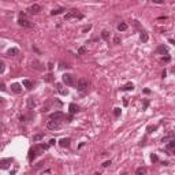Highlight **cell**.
Returning <instances> with one entry per match:
<instances>
[{
  "label": "cell",
  "instance_id": "4",
  "mask_svg": "<svg viewBox=\"0 0 175 175\" xmlns=\"http://www.w3.org/2000/svg\"><path fill=\"white\" fill-rule=\"evenodd\" d=\"M88 85H89V82H88L86 78H81V79L78 81V83H77V89H78V90H85L88 88Z\"/></svg>",
  "mask_w": 175,
  "mask_h": 175
},
{
  "label": "cell",
  "instance_id": "28",
  "mask_svg": "<svg viewBox=\"0 0 175 175\" xmlns=\"http://www.w3.org/2000/svg\"><path fill=\"white\" fill-rule=\"evenodd\" d=\"M4 68H5V64L3 63V62H0V74H1L3 71H4Z\"/></svg>",
  "mask_w": 175,
  "mask_h": 175
},
{
  "label": "cell",
  "instance_id": "31",
  "mask_svg": "<svg viewBox=\"0 0 175 175\" xmlns=\"http://www.w3.org/2000/svg\"><path fill=\"white\" fill-rule=\"evenodd\" d=\"M159 52H167V47H159Z\"/></svg>",
  "mask_w": 175,
  "mask_h": 175
},
{
  "label": "cell",
  "instance_id": "1",
  "mask_svg": "<svg viewBox=\"0 0 175 175\" xmlns=\"http://www.w3.org/2000/svg\"><path fill=\"white\" fill-rule=\"evenodd\" d=\"M73 18L82 19V15H81V14H78V11H75V10L70 11V12H67V14L64 15V19H66V21H70V19H73Z\"/></svg>",
  "mask_w": 175,
  "mask_h": 175
},
{
  "label": "cell",
  "instance_id": "9",
  "mask_svg": "<svg viewBox=\"0 0 175 175\" xmlns=\"http://www.w3.org/2000/svg\"><path fill=\"white\" fill-rule=\"evenodd\" d=\"M27 11L30 12V14H38L40 11H41V7L38 4H33V5H30L29 8H27Z\"/></svg>",
  "mask_w": 175,
  "mask_h": 175
},
{
  "label": "cell",
  "instance_id": "39",
  "mask_svg": "<svg viewBox=\"0 0 175 175\" xmlns=\"http://www.w3.org/2000/svg\"><path fill=\"white\" fill-rule=\"evenodd\" d=\"M52 67H53V66H52V63H48V68H49V70H52Z\"/></svg>",
  "mask_w": 175,
  "mask_h": 175
},
{
  "label": "cell",
  "instance_id": "15",
  "mask_svg": "<svg viewBox=\"0 0 175 175\" xmlns=\"http://www.w3.org/2000/svg\"><path fill=\"white\" fill-rule=\"evenodd\" d=\"M136 175H146V168L145 167H138L136 170Z\"/></svg>",
  "mask_w": 175,
  "mask_h": 175
},
{
  "label": "cell",
  "instance_id": "30",
  "mask_svg": "<svg viewBox=\"0 0 175 175\" xmlns=\"http://www.w3.org/2000/svg\"><path fill=\"white\" fill-rule=\"evenodd\" d=\"M114 43H115V44H120V37H119V36H115Z\"/></svg>",
  "mask_w": 175,
  "mask_h": 175
},
{
  "label": "cell",
  "instance_id": "32",
  "mask_svg": "<svg viewBox=\"0 0 175 175\" xmlns=\"http://www.w3.org/2000/svg\"><path fill=\"white\" fill-rule=\"evenodd\" d=\"M108 165H111V160H108V161H104V163H103V167H108Z\"/></svg>",
  "mask_w": 175,
  "mask_h": 175
},
{
  "label": "cell",
  "instance_id": "34",
  "mask_svg": "<svg viewBox=\"0 0 175 175\" xmlns=\"http://www.w3.org/2000/svg\"><path fill=\"white\" fill-rule=\"evenodd\" d=\"M90 27H92L90 25H88L86 27H83V29H82V32H88V30H90Z\"/></svg>",
  "mask_w": 175,
  "mask_h": 175
},
{
  "label": "cell",
  "instance_id": "35",
  "mask_svg": "<svg viewBox=\"0 0 175 175\" xmlns=\"http://www.w3.org/2000/svg\"><path fill=\"white\" fill-rule=\"evenodd\" d=\"M29 107H34V101L32 98H29Z\"/></svg>",
  "mask_w": 175,
  "mask_h": 175
},
{
  "label": "cell",
  "instance_id": "23",
  "mask_svg": "<svg viewBox=\"0 0 175 175\" xmlns=\"http://www.w3.org/2000/svg\"><path fill=\"white\" fill-rule=\"evenodd\" d=\"M43 137H44V134H37V136H33V142H36V141H40V140H43Z\"/></svg>",
  "mask_w": 175,
  "mask_h": 175
},
{
  "label": "cell",
  "instance_id": "11",
  "mask_svg": "<svg viewBox=\"0 0 175 175\" xmlns=\"http://www.w3.org/2000/svg\"><path fill=\"white\" fill-rule=\"evenodd\" d=\"M37 156V152H36V149L32 148V149H29V153H27V160L29 161H33V159Z\"/></svg>",
  "mask_w": 175,
  "mask_h": 175
},
{
  "label": "cell",
  "instance_id": "24",
  "mask_svg": "<svg viewBox=\"0 0 175 175\" xmlns=\"http://www.w3.org/2000/svg\"><path fill=\"white\" fill-rule=\"evenodd\" d=\"M156 129H157V126H148V127H146V131H148V133H153Z\"/></svg>",
  "mask_w": 175,
  "mask_h": 175
},
{
  "label": "cell",
  "instance_id": "20",
  "mask_svg": "<svg viewBox=\"0 0 175 175\" xmlns=\"http://www.w3.org/2000/svg\"><path fill=\"white\" fill-rule=\"evenodd\" d=\"M63 11H64V8H63V7H60V8H56V10L51 11V15H59V14H62Z\"/></svg>",
  "mask_w": 175,
  "mask_h": 175
},
{
  "label": "cell",
  "instance_id": "18",
  "mask_svg": "<svg viewBox=\"0 0 175 175\" xmlns=\"http://www.w3.org/2000/svg\"><path fill=\"white\" fill-rule=\"evenodd\" d=\"M140 38H141L142 43H146L148 40H149V37H148V33H146V32H141V34H140Z\"/></svg>",
  "mask_w": 175,
  "mask_h": 175
},
{
  "label": "cell",
  "instance_id": "29",
  "mask_svg": "<svg viewBox=\"0 0 175 175\" xmlns=\"http://www.w3.org/2000/svg\"><path fill=\"white\" fill-rule=\"evenodd\" d=\"M114 115L115 116H119L120 115V108H115L114 109Z\"/></svg>",
  "mask_w": 175,
  "mask_h": 175
},
{
  "label": "cell",
  "instance_id": "27",
  "mask_svg": "<svg viewBox=\"0 0 175 175\" xmlns=\"http://www.w3.org/2000/svg\"><path fill=\"white\" fill-rule=\"evenodd\" d=\"M85 52H86V48H85V47H81V48L78 49V53L79 55H83Z\"/></svg>",
  "mask_w": 175,
  "mask_h": 175
},
{
  "label": "cell",
  "instance_id": "26",
  "mask_svg": "<svg viewBox=\"0 0 175 175\" xmlns=\"http://www.w3.org/2000/svg\"><path fill=\"white\" fill-rule=\"evenodd\" d=\"M151 160H152L153 163H156V161H159V157H157V155H151Z\"/></svg>",
  "mask_w": 175,
  "mask_h": 175
},
{
  "label": "cell",
  "instance_id": "3",
  "mask_svg": "<svg viewBox=\"0 0 175 175\" xmlns=\"http://www.w3.org/2000/svg\"><path fill=\"white\" fill-rule=\"evenodd\" d=\"M59 127H60V123L58 120L49 119L48 122H47V129H48V130H56V129H59Z\"/></svg>",
  "mask_w": 175,
  "mask_h": 175
},
{
  "label": "cell",
  "instance_id": "37",
  "mask_svg": "<svg viewBox=\"0 0 175 175\" xmlns=\"http://www.w3.org/2000/svg\"><path fill=\"white\" fill-rule=\"evenodd\" d=\"M55 142H56V141H55L53 138H52V140H51V141H49V144H48V145H55Z\"/></svg>",
  "mask_w": 175,
  "mask_h": 175
},
{
  "label": "cell",
  "instance_id": "22",
  "mask_svg": "<svg viewBox=\"0 0 175 175\" xmlns=\"http://www.w3.org/2000/svg\"><path fill=\"white\" fill-rule=\"evenodd\" d=\"M167 148H168L170 151H171V149H174V148H175V140H174V138H171V140H170V142L167 144Z\"/></svg>",
  "mask_w": 175,
  "mask_h": 175
},
{
  "label": "cell",
  "instance_id": "19",
  "mask_svg": "<svg viewBox=\"0 0 175 175\" xmlns=\"http://www.w3.org/2000/svg\"><path fill=\"white\" fill-rule=\"evenodd\" d=\"M53 79H55V77H53V74H51V73L47 74V75H44V81L45 82H52Z\"/></svg>",
  "mask_w": 175,
  "mask_h": 175
},
{
  "label": "cell",
  "instance_id": "38",
  "mask_svg": "<svg viewBox=\"0 0 175 175\" xmlns=\"http://www.w3.org/2000/svg\"><path fill=\"white\" fill-rule=\"evenodd\" d=\"M123 103H125V105H127V104H129V101H127V97H125V100H123Z\"/></svg>",
  "mask_w": 175,
  "mask_h": 175
},
{
  "label": "cell",
  "instance_id": "10",
  "mask_svg": "<svg viewBox=\"0 0 175 175\" xmlns=\"http://www.w3.org/2000/svg\"><path fill=\"white\" fill-rule=\"evenodd\" d=\"M11 90L15 93V94H19V93H22V86H21V83H12V85H11Z\"/></svg>",
  "mask_w": 175,
  "mask_h": 175
},
{
  "label": "cell",
  "instance_id": "2",
  "mask_svg": "<svg viewBox=\"0 0 175 175\" xmlns=\"http://www.w3.org/2000/svg\"><path fill=\"white\" fill-rule=\"evenodd\" d=\"M62 79H63V83H66L67 86H73L74 85V78H73L71 74H64L62 77Z\"/></svg>",
  "mask_w": 175,
  "mask_h": 175
},
{
  "label": "cell",
  "instance_id": "8",
  "mask_svg": "<svg viewBox=\"0 0 175 175\" xmlns=\"http://www.w3.org/2000/svg\"><path fill=\"white\" fill-rule=\"evenodd\" d=\"M18 25L22 26V27H33V26H34V23H33V22H29V21H26V19H22V18L18 21Z\"/></svg>",
  "mask_w": 175,
  "mask_h": 175
},
{
  "label": "cell",
  "instance_id": "14",
  "mask_svg": "<svg viewBox=\"0 0 175 175\" xmlns=\"http://www.w3.org/2000/svg\"><path fill=\"white\" fill-rule=\"evenodd\" d=\"M22 83H23V86L26 88L27 90H30V89L33 88V82L29 81V79H23V81H22Z\"/></svg>",
  "mask_w": 175,
  "mask_h": 175
},
{
  "label": "cell",
  "instance_id": "17",
  "mask_svg": "<svg viewBox=\"0 0 175 175\" xmlns=\"http://www.w3.org/2000/svg\"><path fill=\"white\" fill-rule=\"evenodd\" d=\"M122 90H133L134 89V85L131 83V82H129V83H126V85H123V86L120 88Z\"/></svg>",
  "mask_w": 175,
  "mask_h": 175
},
{
  "label": "cell",
  "instance_id": "21",
  "mask_svg": "<svg viewBox=\"0 0 175 175\" xmlns=\"http://www.w3.org/2000/svg\"><path fill=\"white\" fill-rule=\"evenodd\" d=\"M126 29H127V23H125V22H122V23L118 25V30L119 32H125Z\"/></svg>",
  "mask_w": 175,
  "mask_h": 175
},
{
  "label": "cell",
  "instance_id": "40",
  "mask_svg": "<svg viewBox=\"0 0 175 175\" xmlns=\"http://www.w3.org/2000/svg\"><path fill=\"white\" fill-rule=\"evenodd\" d=\"M1 103H3V98L0 97V104H1Z\"/></svg>",
  "mask_w": 175,
  "mask_h": 175
},
{
  "label": "cell",
  "instance_id": "5",
  "mask_svg": "<svg viewBox=\"0 0 175 175\" xmlns=\"http://www.w3.org/2000/svg\"><path fill=\"white\" fill-rule=\"evenodd\" d=\"M66 116H64V114L63 112H60V111H58V112H55V114H52L51 116H49V119L51 120H62V119H64Z\"/></svg>",
  "mask_w": 175,
  "mask_h": 175
},
{
  "label": "cell",
  "instance_id": "41",
  "mask_svg": "<svg viewBox=\"0 0 175 175\" xmlns=\"http://www.w3.org/2000/svg\"><path fill=\"white\" fill-rule=\"evenodd\" d=\"M94 175H100V174H94Z\"/></svg>",
  "mask_w": 175,
  "mask_h": 175
},
{
  "label": "cell",
  "instance_id": "12",
  "mask_svg": "<svg viewBox=\"0 0 175 175\" xmlns=\"http://www.w3.org/2000/svg\"><path fill=\"white\" fill-rule=\"evenodd\" d=\"M59 144L63 148H68V146H70V144H71V140H70V138H62Z\"/></svg>",
  "mask_w": 175,
  "mask_h": 175
},
{
  "label": "cell",
  "instance_id": "33",
  "mask_svg": "<svg viewBox=\"0 0 175 175\" xmlns=\"http://www.w3.org/2000/svg\"><path fill=\"white\" fill-rule=\"evenodd\" d=\"M0 90H5V85H4V82H0Z\"/></svg>",
  "mask_w": 175,
  "mask_h": 175
},
{
  "label": "cell",
  "instance_id": "25",
  "mask_svg": "<svg viewBox=\"0 0 175 175\" xmlns=\"http://www.w3.org/2000/svg\"><path fill=\"white\" fill-rule=\"evenodd\" d=\"M108 36H109V33L107 32V30H103V33H101V37H103L104 40H107V38H108Z\"/></svg>",
  "mask_w": 175,
  "mask_h": 175
},
{
  "label": "cell",
  "instance_id": "6",
  "mask_svg": "<svg viewBox=\"0 0 175 175\" xmlns=\"http://www.w3.org/2000/svg\"><path fill=\"white\" fill-rule=\"evenodd\" d=\"M49 148V145H47V144H37L36 146H34V149H36V152H37V155H40L41 152H44V151H47Z\"/></svg>",
  "mask_w": 175,
  "mask_h": 175
},
{
  "label": "cell",
  "instance_id": "16",
  "mask_svg": "<svg viewBox=\"0 0 175 175\" xmlns=\"http://www.w3.org/2000/svg\"><path fill=\"white\" fill-rule=\"evenodd\" d=\"M78 105H75V104H70V105H68V111H70V114L73 115V114H75L77 111H78Z\"/></svg>",
  "mask_w": 175,
  "mask_h": 175
},
{
  "label": "cell",
  "instance_id": "7",
  "mask_svg": "<svg viewBox=\"0 0 175 175\" xmlns=\"http://www.w3.org/2000/svg\"><path fill=\"white\" fill-rule=\"evenodd\" d=\"M11 163H12V159H1V160H0V168L5 170Z\"/></svg>",
  "mask_w": 175,
  "mask_h": 175
},
{
  "label": "cell",
  "instance_id": "13",
  "mask_svg": "<svg viewBox=\"0 0 175 175\" xmlns=\"http://www.w3.org/2000/svg\"><path fill=\"white\" fill-rule=\"evenodd\" d=\"M19 53V49L18 48H10L7 51V56H16Z\"/></svg>",
  "mask_w": 175,
  "mask_h": 175
},
{
  "label": "cell",
  "instance_id": "36",
  "mask_svg": "<svg viewBox=\"0 0 175 175\" xmlns=\"http://www.w3.org/2000/svg\"><path fill=\"white\" fill-rule=\"evenodd\" d=\"M60 68H64V67H68V66L67 64H64V63H63V62H60V66H59Z\"/></svg>",
  "mask_w": 175,
  "mask_h": 175
}]
</instances>
